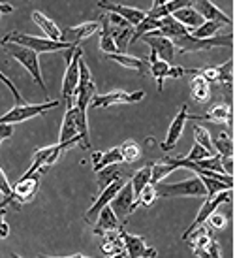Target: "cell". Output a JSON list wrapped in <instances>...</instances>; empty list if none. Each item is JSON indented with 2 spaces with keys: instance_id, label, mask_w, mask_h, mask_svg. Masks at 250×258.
Masks as SVG:
<instances>
[{
  "instance_id": "obj_42",
  "label": "cell",
  "mask_w": 250,
  "mask_h": 258,
  "mask_svg": "<svg viewBox=\"0 0 250 258\" xmlns=\"http://www.w3.org/2000/svg\"><path fill=\"white\" fill-rule=\"evenodd\" d=\"M222 29L220 23H214V21H203L198 27V29L190 30V34H192L194 38H213L218 30Z\"/></svg>"
},
{
  "instance_id": "obj_14",
  "label": "cell",
  "mask_w": 250,
  "mask_h": 258,
  "mask_svg": "<svg viewBox=\"0 0 250 258\" xmlns=\"http://www.w3.org/2000/svg\"><path fill=\"white\" fill-rule=\"evenodd\" d=\"M57 144L64 145L66 149L73 147L75 144H81V138H79V130H77V111H75L73 106H70V108L66 109Z\"/></svg>"
},
{
  "instance_id": "obj_53",
  "label": "cell",
  "mask_w": 250,
  "mask_h": 258,
  "mask_svg": "<svg viewBox=\"0 0 250 258\" xmlns=\"http://www.w3.org/2000/svg\"><path fill=\"white\" fill-rule=\"evenodd\" d=\"M160 2H162V0H152V8H158L160 6Z\"/></svg>"
},
{
  "instance_id": "obj_35",
  "label": "cell",
  "mask_w": 250,
  "mask_h": 258,
  "mask_svg": "<svg viewBox=\"0 0 250 258\" xmlns=\"http://www.w3.org/2000/svg\"><path fill=\"white\" fill-rule=\"evenodd\" d=\"M121 162H122L121 149H119V147H111V149H107V151H104V153H100L98 162L94 164V172L98 173L102 168H106V166H119Z\"/></svg>"
},
{
  "instance_id": "obj_13",
  "label": "cell",
  "mask_w": 250,
  "mask_h": 258,
  "mask_svg": "<svg viewBox=\"0 0 250 258\" xmlns=\"http://www.w3.org/2000/svg\"><path fill=\"white\" fill-rule=\"evenodd\" d=\"M121 239H122V251L126 252V258H156V249L149 247L145 243V239L139 236H134L121 228Z\"/></svg>"
},
{
  "instance_id": "obj_23",
  "label": "cell",
  "mask_w": 250,
  "mask_h": 258,
  "mask_svg": "<svg viewBox=\"0 0 250 258\" xmlns=\"http://www.w3.org/2000/svg\"><path fill=\"white\" fill-rule=\"evenodd\" d=\"M96 219H98V221H96L94 230H93L96 236H104L106 232H117V230L122 228V224L119 222V219L113 215V211L109 209V206L102 209Z\"/></svg>"
},
{
  "instance_id": "obj_10",
  "label": "cell",
  "mask_w": 250,
  "mask_h": 258,
  "mask_svg": "<svg viewBox=\"0 0 250 258\" xmlns=\"http://www.w3.org/2000/svg\"><path fill=\"white\" fill-rule=\"evenodd\" d=\"M38 188H40V172H36L34 175H23L21 179L12 186V202H10V206L19 209L23 204H27V202L34 198Z\"/></svg>"
},
{
  "instance_id": "obj_51",
  "label": "cell",
  "mask_w": 250,
  "mask_h": 258,
  "mask_svg": "<svg viewBox=\"0 0 250 258\" xmlns=\"http://www.w3.org/2000/svg\"><path fill=\"white\" fill-rule=\"evenodd\" d=\"M14 12V6L12 4H8V2H0V14H12Z\"/></svg>"
},
{
  "instance_id": "obj_40",
  "label": "cell",
  "mask_w": 250,
  "mask_h": 258,
  "mask_svg": "<svg viewBox=\"0 0 250 258\" xmlns=\"http://www.w3.org/2000/svg\"><path fill=\"white\" fill-rule=\"evenodd\" d=\"M156 188H154V185H147L145 188H143L141 192H139V196L136 198V202H134V209L137 208H150L152 204H154V200H156Z\"/></svg>"
},
{
  "instance_id": "obj_24",
  "label": "cell",
  "mask_w": 250,
  "mask_h": 258,
  "mask_svg": "<svg viewBox=\"0 0 250 258\" xmlns=\"http://www.w3.org/2000/svg\"><path fill=\"white\" fill-rule=\"evenodd\" d=\"M32 21L40 27V30L43 32V38H49V40H55V42H60L58 38H60V29L57 27V23L49 19L45 14L42 12H32Z\"/></svg>"
},
{
  "instance_id": "obj_7",
  "label": "cell",
  "mask_w": 250,
  "mask_h": 258,
  "mask_svg": "<svg viewBox=\"0 0 250 258\" xmlns=\"http://www.w3.org/2000/svg\"><path fill=\"white\" fill-rule=\"evenodd\" d=\"M158 198H175V196H205V186L198 175L179 183H160L154 186Z\"/></svg>"
},
{
  "instance_id": "obj_30",
  "label": "cell",
  "mask_w": 250,
  "mask_h": 258,
  "mask_svg": "<svg viewBox=\"0 0 250 258\" xmlns=\"http://www.w3.org/2000/svg\"><path fill=\"white\" fill-rule=\"evenodd\" d=\"M216 83H224L226 85V96L228 102L231 100V83H233V60L228 58L222 66H216Z\"/></svg>"
},
{
  "instance_id": "obj_39",
  "label": "cell",
  "mask_w": 250,
  "mask_h": 258,
  "mask_svg": "<svg viewBox=\"0 0 250 258\" xmlns=\"http://www.w3.org/2000/svg\"><path fill=\"white\" fill-rule=\"evenodd\" d=\"M119 149H121L122 155V162H130L132 164V162H136L137 158L141 157V149H139L137 142H134V140H126Z\"/></svg>"
},
{
  "instance_id": "obj_37",
  "label": "cell",
  "mask_w": 250,
  "mask_h": 258,
  "mask_svg": "<svg viewBox=\"0 0 250 258\" xmlns=\"http://www.w3.org/2000/svg\"><path fill=\"white\" fill-rule=\"evenodd\" d=\"M100 49H102V51H106L107 55H111V53H119V49H117V43H115L113 36H111V30H109V23H107L106 15H102Z\"/></svg>"
},
{
  "instance_id": "obj_31",
  "label": "cell",
  "mask_w": 250,
  "mask_h": 258,
  "mask_svg": "<svg viewBox=\"0 0 250 258\" xmlns=\"http://www.w3.org/2000/svg\"><path fill=\"white\" fill-rule=\"evenodd\" d=\"M213 147L220 158L233 157V140H231V134L229 132H218L216 138H213Z\"/></svg>"
},
{
  "instance_id": "obj_17",
  "label": "cell",
  "mask_w": 250,
  "mask_h": 258,
  "mask_svg": "<svg viewBox=\"0 0 250 258\" xmlns=\"http://www.w3.org/2000/svg\"><path fill=\"white\" fill-rule=\"evenodd\" d=\"M186 121H188V106L183 104L181 109H179V113L175 115V119H173L172 124H170V128H168V136H165V140L160 144V149L164 151V153H168V151H172L173 147H175V144L179 142V138L183 136Z\"/></svg>"
},
{
  "instance_id": "obj_45",
  "label": "cell",
  "mask_w": 250,
  "mask_h": 258,
  "mask_svg": "<svg viewBox=\"0 0 250 258\" xmlns=\"http://www.w3.org/2000/svg\"><path fill=\"white\" fill-rule=\"evenodd\" d=\"M0 81H2V83H4V85H6L8 89H10V93L14 94L15 106H19V104H27V102H25V98H23V94L19 93V89L15 87L14 81H12V79H10V78H6V76H4V74H2V72H0Z\"/></svg>"
},
{
  "instance_id": "obj_15",
  "label": "cell",
  "mask_w": 250,
  "mask_h": 258,
  "mask_svg": "<svg viewBox=\"0 0 250 258\" xmlns=\"http://www.w3.org/2000/svg\"><path fill=\"white\" fill-rule=\"evenodd\" d=\"M98 8L102 10H107L109 14L119 15L121 19L128 23L130 27H136L145 19L147 12H143L139 8H132V6H124V4H119V2H113V0H100L98 2Z\"/></svg>"
},
{
  "instance_id": "obj_19",
  "label": "cell",
  "mask_w": 250,
  "mask_h": 258,
  "mask_svg": "<svg viewBox=\"0 0 250 258\" xmlns=\"http://www.w3.org/2000/svg\"><path fill=\"white\" fill-rule=\"evenodd\" d=\"M190 249L198 258H209V251H211V245H213V236L207 230V224H201L190 234ZM186 237V239H188Z\"/></svg>"
},
{
  "instance_id": "obj_21",
  "label": "cell",
  "mask_w": 250,
  "mask_h": 258,
  "mask_svg": "<svg viewBox=\"0 0 250 258\" xmlns=\"http://www.w3.org/2000/svg\"><path fill=\"white\" fill-rule=\"evenodd\" d=\"M143 40L149 43L150 51H154L158 58H162L165 62H172L173 60V57H175V47H173L170 38L160 36V34H145Z\"/></svg>"
},
{
  "instance_id": "obj_11",
  "label": "cell",
  "mask_w": 250,
  "mask_h": 258,
  "mask_svg": "<svg viewBox=\"0 0 250 258\" xmlns=\"http://www.w3.org/2000/svg\"><path fill=\"white\" fill-rule=\"evenodd\" d=\"M134 202H136V198H134V190H132L130 183H124L121 186V190L115 194L113 200L109 202V209L113 211V215L119 219V222H121L122 226L126 224L130 215L136 211L134 209Z\"/></svg>"
},
{
  "instance_id": "obj_6",
  "label": "cell",
  "mask_w": 250,
  "mask_h": 258,
  "mask_svg": "<svg viewBox=\"0 0 250 258\" xmlns=\"http://www.w3.org/2000/svg\"><path fill=\"white\" fill-rule=\"evenodd\" d=\"M53 108H58L57 100H47L42 104H19L6 111L0 117V124H17V122H25L29 119H34L38 115H43Z\"/></svg>"
},
{
  "instance_id": "obj_55",
  "label": "cell",
  "mask_w": 250,
  "mask_h": 258,
  "mask_svg": "<svg viewBox=\"0 0 250 258\" xmlns=\"http://www.w3.org/2000/svg\"><path fill=\"white\" fill-rule=\"evenodd\" d=\"M0 17H2V14H0Z\"/></svg>"
},
{
  "instance_id": "obj_41",
  "label": "cell",
  "mask_w": 250,
  "mask_h": 258,
  "mask_svg": "<svg viewBox=\"0 0 250 258\" xmlns=\"http://www.w3.org/2000/svg\"><path fill=\"white\" fill-rule=\"evenodd\" d=\"M194 140H196V144H200L207 153L216 155V151H214V147H213V138H211V134H209L203 126H200V124L194 126Z\"/></svg>"
},
{
  "instance_id": "obj_47",
  "label": "cell",
  "mask_w": 250,
  "mask_h": 258,
  "mask_svg": "<svg viewBox=\"0 0 250 258\" xmlns=\"http://www.w3.org/2000/svg\"><path fill=\"white\" fill-rule=\"evenodd\" d=\"M14 134V124H0V145L10 140Z\"/></svg>"
},
{
  "instance_id": "obj_26",
  "label": "cell",
  "mask_w": 250,
  "mask_h": 258,
  "mask_svg": "<svg viewBox=\"0 0 250 258\" xmlns=\"http://www.w3.org/2000/svg\"><path fill=\"white\" fill-rule=\"evenodd\" d=\"M106 58L119 62V64L124 66V68L136 70L137 74H145V72H147V68H149V66H147V62H145L143 58L132 57V55H126V53H111V55H106Z\"/></svg>"
},
{
  "instance_id": "obj_46",
  "label": "cell",
  "mask_w": 250,
  "mask_h": 258,
  "mask_svg": "<svg viewBox=\"0 0 250 258\" xmlns=\"http://www.w3.org/2000/svg\"><path fill=\"white\" fill-rule=\"evenodd\" d=\"M226 222H228V219H226V215H224V213H216V211H214V213H211V215H209V219H207V222H205V224H207L209 228H213V230H222L224 226H226Z\"/></svg>"
},
{
  "instance_id": "obj_2",
  "label": "cell",
  "mask_w": 250,
  "mask_h": 258,
  "mask_svg": "<svg viewBox=\"0 0 250 258\" xmlns=\"http://www.w3.org/2000/svg\"><path fill=\"white\" fill-rule=\"evenodd\" d=\"M173 43V47H177L181 55L186 53H196V51H209L214 47H231L233 43V36L231 32H228L226 36H213V38H194L190 34V30L186 29L181 34L170 38Z\"/></svg>"
},
{
  "instance_id": "obj_25",
  "label": "cell",
  "mask_w": 250,
  "mask_h": 258,
  "mask_svg": "<svg viewBox=\"0 0 250 258\" xmlns=\"http://www.w3.org/2000/svg\"><path fill=\"white\" fill-rule=\"evenodd\" d=\"M173 19L177 23H181L185 29L188 30H194V29H198L201 23H203V19H201V15L194 10L192 6H185V8H181V10H177L175 14L172 15Z\"/></svg>"
},
{
  "instance_id": "obj_20",
  "label": "cell",
  "mask_w": 250,
  "mask_h": 258,
  "mask_svg": "<svg viewBox=\"0 0 250 258\" xmlns=\"http://www.w3.org/2000/svg\"><path fill=\"white\" fill-rule=\"evenodd\" d=\"M192 8L201 15L203 21H214L220 23V25H226V27H231V17L222 12L220 8H216L211 2V0H192Z\"/></svg>"
},
{
  "instance_id": "obj_16",
  "label": "cell",
  "mask_w": 250,
  "mask_h": 258,
  "mask_svg": "<svg viewBox=\"0 0 250 258\" xmlns=\"http://www.w3.org/2000/svg\"><path fill=\"white\" fill-rule=\"evenodd\" d=\"M122 185H124V181H122V177H121V179H117V181H113V183H109L106 188H102L100 196L96 198V202H94L93 206L89 208V211L85 213V222H89V224H94V221H96L98 213H100L104 208H107V206H109V202L113 200L115 194L121 190Z\"/></svg>"
},
{
  "instance_id": "obj_43",
  "label": "cell",
  "mask_w": 250,
  "mask_h": 258,
  "mask_svg": "<svg viewBox=\"0 0 250 258\" xmlns=\"http://www.w3.org/2000/svg\"><path fill=\"white\" fill-rule=\"evenodd\" d=\"M0 194H2V198H4V200L0 202V208H6L8 204L12 202V186H10V181H8L6 173L2 172V168H0Z\"/></svg>"
},
{
  "instance_id": "obj_4",
  "label": "cell",
  "mask_w": 250,
  "mask_h": 258,
  "mask_svg": "<svg viewBox=\"0 0 250 258\" xmlns=\"http://www.w3.org/2000/svg\"><path fill=\"white\" fill-rule=\"evenodd\" d=\"M2 49L6 53L8 57L15 58L19 64L30 74V78L34 79L36 85L42 87L43 94H47V85H45V81L42 78V70H40V60H38V53L34 51L27 49V47H21V45H17V43H4L2 45Z\"/></svg>"
},
{
  "instance_id": "obj_28",
  "label": "cell",
  "mask_w": 250,
  "mask_h": 258,
  "mask_svg": "<svg viewBox=\"0 0 250 258\" xmlns=\"http://www.w3.org/2000/svg\"><path fill=\"white\" fill-rule=\"evenodd\" d=\"M124 228V226H122ZM102 237V243H100V251L106 254V256H111L115 252L122 251V239H121V230L117 232H106Z\"/></svg>"
},
{
  "instance_id": "obj_50",
  "label": "cell",
  "mask_w": 250,
  "mask_h": 258,
  "mask_svg": "<svg viewBox=\"0 0 250 258\" xmlns=\"http://www.w3.org/2000/svg\"><path fill=\"white\" fill-rule=\"evenodd\" d=\"M209 258H222L220 247H218V243H216V241H213V245H211V251H209Z\"/></svg>"
},
{
  "instance_id": "obj_48",
  "label": "cell",
  "mask_w": 250,
  "mask_h": 258,
  "mask_svg": "<svg viewBox=\"0 0 250 258\" xmlns=\"http://www.w3.org/2000/svg\"><path fill=\"white\" fill-rule=\"evenodd\" d=\"M4 208H0V239H4V237L10 236V224L4 221Z\"/></svg>"
},
{
  "instance_id": "obj_8",
  "label": "cell",
  "mask_w": 250,
  "mask_h": 258,
  "mask_svg": "<svg viewBox=\"0 0 250 258\" xmlns=\"http://www.w3.org/2000/svg\"><path fill=\"white\" fill-rule=\"evenodd\" d=\"M231 190H222V192L214 194V196H207L205 198V202H203V206L200 208V211H198V215H196V219H194L192 222H190V226L185 230V234H183V239H186V237L192 234L194 230L198 228V226H201V224H205L209 219V215L211 213H214L216 209L220 208L222 204H231Z\"/></svg>"
},
{
  "instance_id": "obj_12",
  "label": "cell",
  "mask_w": 250,
  "mask_h": 258,
  "mask_svg": "<svg viewBox=\"0 0 250 258\" xmlns=\"http://www.w3.org/2000/svg\"><path fill=\"white\" fill-rule=\"evenodd\" d=\"M145 98L143 91H136V93H126V91H111V93L104 94H94V98L91 100L93 108H111L115 104H137Z\"/></svg>"
},
{
  "instance_id": "obj_29",
  "label": "cell",
  "mask_w": 250,
  "mask_h": 258,
  "mask_svg": "<svg viewBox=\"0 0 250 258\" xmlns=\"http://www.w3.org/2000/svg\"><path fill=\"white\" fill-rule=\"evenodd\" d=\"M177 170L173 164L165 162V160H158V162H150V185H160L162 181Z\"/></svg>"
},
{
  "instance_id": "obj_38",
  "label": "cell",
  "mask_w": 250,
  "mask_h": 258,
  "mask_svg": "<svg viewBox=\"0 0 250 258\" xmlns=\"http://www.w3.org/2000/svg\"><path fill=\"white\" fill-rule=\"evenodd\" d=\"M121 168L119 166H106V168H102L100 172H98V185H100V190L102 188H106L109 183H113V181L121 179Z\"/></svg>"
},
{
  "instance_id": "obj_54",
  "label": "cell",
  "mask_w": 250,
  "mask_h": 258,
  "mask_svg": "<svg viewBox=\"0 0 250 258\" xmlns=\"http://www.w3.org/2000/svg\"><path fill=\"white\" fill-rule=\"evenodd\" d=\"M38 258H53V256H38Z\"/></svg>"
},
{
  "instance_id": "obj_1",
  "label": "cell",
  "mask_w": 250,
  "mask_h": 258,
  "mask_svg": "<svg viewBox=\"0 0 250 258\" xmlns=\"http://www.w3.org/2000/svg\"><path fill=\"white\" fill-rule=\"evenodd\" d=\"M96 93V85L93 81L91 70L87 66L85 58L79 60V83L77 91H75V100H73V108L77 111V130L79 138H81V145L85 149H91V140H89V122H87V109L91 106V100L94 98Z\"/></svg>"
},
{
  "instance_id": "obj_33",
  "label": "cell",
  "mask_w": 250,
  "mask_h": 258,
  "mask_svg": "<svg viewBox=\"0 0 250 258\" xmlns=\"http://www.w3.org/2000/svg\"><path fill=\"white\" fill-rule=\"evenodd\" d=\"M203 186H205V198L214 196L222 190H231L233 188V179H213V177H200Z\"/></svg>"
},
{
  "instance_id": "obj_9",
  "label": "cell",
  "mask_w": 250,
  "mask_h": 258,
  "mask_svg": "<svg viewBox=\"0 0 250 258\" xmlns=\"http://www.w3.org/2000/svg\"><path fill=\"white\" fill-rule=\"evenodd\" d=\"M81 58H83V51L77 45L71 60L66 62L68 66H66L64 78H62V100L66 102L68 108L73 106V100H75V91H77V83H79V60Z\"/></svg>"
},
{
  "instance_id": "obj_44",
  "label": "cell",
  "mask_w": 250,
  "mask_h": 258,
  "mask_svg": "<svg viewBox=\"0 0 250 258\" xmlns=\"http://www.w3.org/2000/svg\"><path fill=\"white\" fill-rule=\"evenodd\" d=\"M207 157H213L211 153H207V151L203 149L200 144H194L192 145V149H190V153H186V160H190V162H200V160H203V158H207Z\"/></svg>"
},
{
  "instance_id": "obj_18",
  "label": "cell",
  "mask_w": 250,
  "mask_h": 258,
  "mask_svg": "<svg viewBox=\"0 0 250 258\" xmlns=\"http://www.w3.org/2000/svg\"><path fill=\"white\" fill-rule=\"evenodd\" d=\"M98 29H100V23L98 21L81 23V25H77V27H70V29L60 30V38H58V40L64 43L79 45V42H83V40H87V38H91Z\"/></svg>"
},
{
  "instance_id": "obj_34",
  "label": "cell",
  "mask_w": 250,
  "mask_h": 258,
  "mask_svg": "<svg viewBox=\"0 0 250 258\" xmlns=\"http://www.w3.org/2000/svg\"><path fill=\"white\" fill-rule=\"evenodd\" d=\"M160 29V19H154V17H149V15H145V19H143L139 25L134 27L132 30V38H130V43H134L136 40H139L141 36L145 34H150V32H154V30Z\"/></svg>"
},
{
  "instance_id": "obj_49",
  "label": "cell",
  "mask_w": 250,
  "mask_h": 258,
  "mask_svg": "<svg viewBox=\"0 0 250 258\" xmlns=\"http://www.w3.org/2000/svg\"><path fill=\"white\" fill-rule=\"evenodd\" d=\"M222 172H224V175L231 177V173H233V157L222 158Z\"/></svg>"
},
{
  "instance_id": "obj_27",
  "label": "cell",
  "mask_w": 250,
  "mask_h": 258,
  "mask_svg": "<svg viewBox=\"0 0 250 258\" xmlns=\"http://www.w3.org/2000/svg\"><path fill=\"white\" fill-rule=\"evenodd\" d=\"M192 0H168L164 4H160L158 8H150V12H147L149 17H154V19H162V17H168V15H173L177 10L185 6H190Z\"/></svg>"
},
{
  "instance_id": "obj_5",
  "label": "cell",
  "mask_w": 250,
  "mask_h": 258,
  "mask_svg": "<svg viewBox=\"0 0 250 258\" xmlns=\"http://www.w3.org/2000/svg\"><path fill=\"white\" fill-rule=\"evenodd\" d=\"M147 66H149V70L152 72L154 79H156L158 93L164 91L165 79H170V78L179 79V78H183V76H196V72H198V70H190V68H183V66H172L170 62H165V60H162V58H158L154 51H150Z\"/></svg>"
},
{
  "instance_id": "obj_22",
  "label": "cell",
  "mask_w": 250,
  "mask_h": 258,
  "mask_svg": "<svg viewBox=\"0 0 250 258\" xmlns=\"http://www.w3.org/2000/svg\"><path fill=\"white\" fill-rule=\"evenodd\" d=\"M194 121H214V122H228V126L231 128V122H233V111H231V106L229 104H214L213 108L209 109L205 115L201 117H194V115H188Z\"/></svg>"
},
{
  "instance_id": "obj_32",
  "label": "cell",
  "mask_w": 250,
  "mask_h": 258,
  "mask_svg": "<svg viewBox=\"0 0 250 258\" xmlns=\"http://www.w3.org/2000/svg\"><path fill=\"white\" fill-rule=\"evenodd\" d=\"M190 93H192L196 102L205 104L211 98V85L203 78H200V76H194L192 83H190Z\"/></svg>"
},
{
  "instance_id": "obj_52",
  "label": "cell",
  "mask_w": 250,
  "mask_h": 258,
  "mask_svg": "<svg viewBox=\"0 0 250 258\" xmlns=\"http://www.w3.org/2000/svg\"><path fill=\"white\" fill-rule=\"evenodd\" d=\"M53 258H91V256H85V254H71V256H53Z\"/></svg>"
},
{
  "instance_id": "obj_3",
  "label": "cell",
  "mask_w": 250,
  "mask_h": 258,
  "mask_svg": "<svg viewBox=\"0 0 250 258\" xmlns=\"http://www.w3.org/2000/svg\"><path fill=\"white\" fill-rule=\"evenodd\" d=\"M4 43H17V45L27 47V49L34 51V53H53V51L73 47V43L55 42V40H49V38L32 36V34H25V32H19V30H14V32L6 34L0 40V45H4Z\"/></svg>"
},
{
  "instance_id": "obj_36",
  "label": "cell",
  "mask_w": 250,
  "mask_h": 258,
  "mask_svg": "<svg viewBox=\"0 0 250 258\" xmlns=\"http://www.w3.org/2000/svg\"><path fill=\"white\" fill-rule=\"evenodd\" d=\"M150 183V164L143 166L141 170H137L134 175H132V179H130V185H132V190H134V198L139 196L145 186Z\"/></svg>"
}]
</instances>
